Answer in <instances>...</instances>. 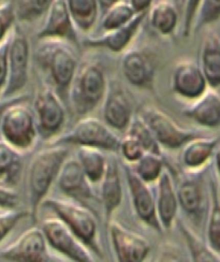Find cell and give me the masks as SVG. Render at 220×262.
<instances>
[{
  "instance_id": "4",
  "label": "cell",
  "mask_w": 220,
  "mask_h": 262,
  "mask_svg": "<svg viewBox=\"0 0 220 262\" xmlns=\"http://www.w3.org/2000/svg\"><path fill=\"white\" fill-rule=\"evenodd\" d=\"M42 207L51 210L92 252L98 257H102L98 236V224L91 210L81 202L69 198L47 199Z\"/></svg>"
},
{
  "instance_id": "21",
  "label": "cell",
  "mask_w": 220,
  "mask_h": 262,
  "mask_svg": "<svg viewBox=\"0 0 220 262\" xmlns=\"http://www.w3.org/2000/svg\"><path fill=\"white\" fill-rule=\"evenodd\" d=\"M100 195L104 209L105 222L106 225H108L113 221V215L123 201L120 165L116 157L107 158V168L100 182Z\"/></svg>"
},
{
  "instance_id": "11",
  "label": "cell",
  "mask_w": 220,
  "mask_h": 262,
  "mask_svg": "<svg viewBox=\"0 0 220 262\" xmlns=\"http://www.w3.org/2000/svg\"><path fill=\"white\" fill-rule=\"evenodd\" d=\"M41 229L50 246L72 262H96L92 250L59 218H44Z\"/></svg>"
},
{
  "instance_id": "27",
  "label": "cell",
  "mask_w": 220,
  "mask_h": 262,
  "mask_svg": "<svg viewBox=\"0 0 220 262\" xmlns=\"http://www.w3.org/2000/svg\"><path fill=\"white\" fill-rule=\"evenodd\" d=\"M23 154L0 140V183L12 188L18 183L23 171Z\"/></svg>"
},
{
  "instance_id": "45",
  "label": "cell",
  "mask_w": 220,
  "mask_h": 262,
  "mask_svg": "<svg viewBox=\"0 0 220 262\" xmlns=\"http://www.w3.org/2000/svg\"><path fill=\"white\" fill-rule=\"evenodd\" d=\"M27 98H29V97L24 94L13 97V98H2V99H0V121H2L5 111L10 105H12L13 103L23 100V99H27Z\"/></svg>"
},
{
  "instance_id": "30",
  "label": "cell",
  "mask_w": 220,
  "mask_h": 262,
  "mask_svg": "<svg viewBox=\"0 0 220 262\" xmlns=\"http://www.w3.org/2000/svg\"><path fill=\"white\" fill-rule=\"evenodd\" d=\"M180 230L188 247L192 262H220V255L183 221L180 222Z\"/></svg>"
},
{
  "instance_id": "20",
  "label": "cell",
  "mask_w": 220,
  "mask_h": 262,
  "mask_svg": "<svg viewBox=\"0 0 220 262\" xmlns=\"http://www.w3.org/2000/svg\"><path fill=\"white\" fill-rule=\"evenodd\" d=\"M147 13L138 14L129 24L122 28L105 31L102 35L94 38H87L83 41V45L90 49H103L113 53H125L138 36L143 23L147 19Z\"/></svg>"
},
{
  "instance_id": "35",
  "label": "cell",
  "mask_w": 220,
  "mask_h": 262,
  "mask_svg": "<svg viewBox=\"0 0 220 262\" xmlns=\"http://www.w3.org/2000/svg\"><path fill=\"white\" fill-rule=\"evenodd\" d=\"M125 134L135 137L145 148L146 152H153V154L161 155V146L159 145L149 127L139 115L134 117Z\"/></svg>"
},
{
  "instance_id": "43",
  "label": "cell",
  "mask_w": 220,
  "mask_h": 262,
  "mask_svg": "<svg viewBox=\"0 0 220 262\" xmlns=\"http://www.w3.org/2000/svg\"><path fill=\"white\" fill-rule=\"evenodd\" d=\"M156 262H187V259L179 247L170 244L163 247L156 259Z\"/></svg>"
},
{
  "instance_id": "29",
  "label": "cell",
  "mask_w": 220,
  "mask_h": 262,
  "mask_svg": "<svg viewBox=\"0 0 220 262\" xmlns=\"http://www.w3.org/2000/svg\"><path fill=\"white\" fill-rule=\"evenodd\" d=\"M67 5L78 30L91 32L101 12L98 0H67Z\"/></svg>"
},
{
  "instance_id": "33",
  "label": "cell",
  "mask_w": 220,
  "mask_h": 262,
  "mask_svg": "<svg viewBox=\"0 0 220 262\" xmlns=\"http://www.w3.org/2000/svg\"><path fill=\"white\" fill-rule=\"evenodd\" d=\"M137 176L147 184L157 183L166 170L162 155L146 152L138 162L131 166Z\"/></svg>"
},
{
  "instance_id": "28",
  "label": "cell",
  "mask_w": 220,
  "mask_h": 262,
  "mask_svg": "<svg viewBox=\"0 0 220 262\" xmlns=\"http://www.w3.org/2000/svg\"><path fill=\"white\" fill-rule=\"evenodd\" d=\"M75 158L80 162L88 181L93 185L100 184L107 168V157L104 151L98 148L81 146L76 150Z\"/></svg>"
},
{
  "instance_id": "41",
  "label": "cell",
  "mask_w": 220,
  "mask_h": 262,
  "mask_svg": "<svg viewBox=\"0 0 220 262\" xmlns=\"http://www.w3.org/2000/svg\"><path fill=\"white\" fill-rule=\"evenodd\" d=\"M9 45L10 37L0 43V99L6 91L9 75Z\"/></svg>"
},
{
  "instance_id": "1",
  "label": "cell",
  "mask_w": 220,
  "mask_h": 262,
  "mask_svg": "<svg viewBox=\"0 0 220 262\" xmlns=\"http://www.w3.org/2000/svg\"><path fill=\"white\" fill-rule=\"evenodd\" d=\"M35 60L46 76V84L59 95L65 105H69L70 89L80 66L74 46L62 40H39Z\"/></svg>"
},
{
  "instance_id": "39",
  "label": "cell",
  "mask_w": 220,
  "mask_h": 262,
  "mask_svg": "<svg viewBox=\"0 0 220 262\" xmlns=\"http://www.w3.org/2000/svg\"><path fill=\"white\" fill-rule=\"evenodd\" d=\"M26 217H30L29 211L0 209V243L11 233L15 226Z\"/></svg>"
},
{
  "instance_id": "8",
  "label": "cell",
  "mask_w": 220,
  "mask_h": 262,
  "mask_svg": "<svg viewBox=\"0 0 220 262\" xmlns=\"http://www.w3.org/2000/svg\"><path fill=\"white\" fill-rule=\"evenodd\" d=\"M138 115L146 123L161 148L180 149L189 141L204 136L200 131L184 128L155 105H144Z\"/></svg>"
},
{
  "instance_id": "7",
  "label": "cell",
  "mask_w": 220,
  "mask_h": 262,
  "mask_svg": "<svg viewBox=\"0 0 220 262\" xmlns=\"http://www.w3.org/2000/svg\"><path fill=\"white\" fill-rule=\"evenodd\" d=\"M59 95L44 83L37 91L32 103L39 137L47 142L57 139L67 123V108Z\"/></svg>"
},
{
  "instance_id": "13",
  "label": "cell",
  "mask_w": 220,
  "mask_h": 262,
  "mask_svg": "<svg viewBox=\"0 0 220 262\" xmlns=\"http://www.w3.org/2000/svg\"><path fill=\"white\" fill-rule=\"evenodd\" d=\"M208 90L210 85L199 61L185 58L174 64L171 74V91L176 97L191 103L199 99Z\"/></svg>"
},
{
  "instance_id": "24",
  "label": "cell",
  "mask_w": 220,
  "mask_h": 262,
  "mask_svg": "<svg viewBox=\"0 0 220 262\" xmlns=\"http://www.w3.org/2000/svg\"><path fill=\"white\" fill-rule=\"evenodd\" d=\"M183 114L193 123L204 128L220 127V94L210 89L199 99L187 105Z\"/></svg>"
},
{
  "instance_id": "44",
  "label": "cell",
  "mask_w": 220,
  "mask_h": 262,
  "mask_svg": "<svg viewBox=\"0 0 220 262\" xmlns=\"http://www.w3.org/2000/svg\"><path fill=\"white\" fill-rule=\"evenodd\" d=\"M127 2L137 14L147 13L153 5V0H127Z\"/></svg>"
},
{
  "instance_id": "5",
  "label": "cell",
  "mask_w": 220,
  "mask_h": 262,
  "mask_svg": "<svg viewBox=\"0 0 220 262\" xmlns=\"http://www.w3.org/2000/svg\"><path fill=\"white\" fill-rule=\"evenodd\" d=\"M27 101L28 98L10 105L0 121L3 140L21 154L32 149L39 137L35 114Z\"/></svg>"
},
{
  "instance_id": "32",
  "label": "cell",
  "mask_w": 220,
  "mask_h": 262,
  "mask_svg": "<svg viewBox=\"0 0 220 262\" xmlns=\"http://www.w3.org/2000/svg\"><path fill=\"white\" fill-rule=\"evenodd\" d=\"M137 15L127 0H120L102 13L101 28L103 32L122 28L129 24Z\"/></svg>"
},
{
  "instance_id": "40",
  "label": "cell",
  "mask_w": 220,
  "mask_h": 262,
  "mask_svg": "<svg viewBox=\"0 0 220 262\" xmlns=\"http://www.w3.org/2000/svg\"><path fill=\"white\" fill-rule=\"evenodd\" d=\"M184 18H183V36L188 38L192 34L193 24L201 0H183Z\"/></svg>"
},
{
  "instance_id": "2",
  "label": "cell",
  "mask_w": 220,
  "mask_h": 262,
  "mask_svg": "<svg viewBox=\"0 0 220 262\" xmlns=\"http://www.w3.org/2000/svg\"><path fill=\"white\" fill-rule=\"evenodd\" d=\"M70 157L69 146L49 145L31 159L27 173V191L29 213L34 223L38 222L39 210L48 194L57 181L59 172Z\"/></svg>"
},
{
  "instance_id": "12",
  "label": "cell",
  "mask_w": 220,
  "mask_h": 262,
  "mask_svg": "<svg viewBox=\"0 0 220 262\" xmlns=\"http://www.w3.org/2000/svg\"><path fill=\"white\" fill-rule=\"evenodd\" d=\"M204 171H185V176L181 178L179 184L176 185L180 207L195 225H200L203 222L206 209L210 206V198L206 193L203 178Z\"/></svg>"
},
{
  "instance_id": "26",
  "label": "cell",
  "mask_w": 220,
  "mask_h": 262,
  "mask_svg": "<svg viewBox=\"0 0 220 262\" xmlns=\"http://www.w3.org/2000/svg\"><path fill=\"white\" fill-rule=\"evenodd\" d=\"M179 10L174 0H159L149 9L147 20L153 31L163 37L172 36L179 25Z\"/></svg>"
},
{
  "instance_id": "18",
  "label": "cell",
  "mask_w": 220,
  "mask_h": 262,
  "mask_svg": "<svg viewBox=\"0 0 220 262\" xmlns=\"http://www.w3.org/2000/svg\"><path fill=\"white\" fill-rule=\"evenodd\" d=\"M37 38L62 40L74 47L79 45V30L70 14L67 0H55L53 3L42 27L37 32Z\"/></svg>"
},
{
  "instance_id": "42",
  "label": "cell",
  "mask_w": 220,
  "mask_h": 262,
  "mask_svg": "<svg viewBox=\"0 0 220 262\" xmlns=\"http://www.w3.org/2000/svg\"><path fill=\"white\" fill-rule=\"evenodd\" d=\"M18 205V195L10 187L0 183V209L15 210Z\"/></svg>"
},
{
  "instance_id": "15",
  "label": "cell",
  "mask_w": 220,
  "mask_h": 262,
  "mask_svg": "<svg viewBox=\"0 0 220 262\" xmlns=\"http://www.w3.org/2000/svg\"><path fill=\"white\" fill-rule=\"evenodd\" d=\"M120 69L130 85L140 90H155L157 64L149 51L128 49L122 57Z\"/></svg>"
},
{
  "instance_id": "25",
  "label": "cell",
  "mask_w": 220,
  "mask_h": 262,
  "mask_svg": "<svg viewBox=\"0 0 220 262\" xmlns=\"http://www.w3.org/2000/svg\"><path fill=\"white\" fill-rule=\"evenodd\" d=\"M200 67L210 89H220V35L214 30L207 31L201 43Z\"/></svg>"
},
{
  "instance_id": "47",
  "label": "cell",
  "mask_w": 220,
  "mask_h": 262,
  "mask_svg": "<svg viewBox=\"0 0 220 262\" xmlns=\"http://www.w3.org/2000/svg\"><path fill=\"white\" fill-rule=\"evenodd\" d=\"M214 160H215V168H216L217 176H218L219 181H220V143L216 148L215 155H214Z\"/></svg>"
},
{
  "instance_id": "3",
  "label": "cell",
  "mask_w": 220,
  "mask_h": 262,
  "mask_svg": "<svg viewBox=\"0 0 220 262\" xmlns=\"http://www.w3.org/2000/svg\"><path fill=\"white\" fill-rule=\"evenodd\" d=\"M108 83L100 61L88 58L80 62L69 94V106L79 119L90 115L103 102Z\"/></svg>"
},
{
  "instance_id": "19",
  "label": "cell",
  "mask_w": 220,
  "mask_h": 262,
  "mask_svg": "<svg viewBox=\"0 0 220 262\" xmlns=\"http://www.w3.org/2000/svg\"><path fill=\"white\" fill-rule=\"evenodd\" d=\"M56 182L58 188L69 199L81 203L96 199L93 184L86 178L76 158L69 157L65 160Z\"/></svg>"
},
{
  "instance_id": "10",
  "label": "cell",
  "mask_w": 220,
  "mask_h": 262,
  "mask_svg": "<svg viewBox=\"0 0 220 262\" xmlns=\"http://www.w3.org/2000/svg\"><path fill=\"white\" fill-rule=\"evenodd\" d=\"M51 246L41 228H30L0 252L10 262H62L51 253Z\"/></svg>"
},
{
  "instance_id": "22",
  "label": "cell",
  "mask_w": 220,
  "mask_h": 262,
  "mask_svg": "<svg viewBox=\"0 0 220 262\" xmlns=\"http://www.w3.org/2000/svg\"><path fill=\"white\" fill-rule=\"evenodd\" d=\"M180 201L172 174L169 170H164L157 182L156 209L158 220L163 230H169L174 225L179 213Z\"/></svg>"
},
{
  "instance_id": "48",
  "label": "cell",
  "mask_w": 220,
  "mask_h": 262,
  "mask_svg": "<svg viewBox=\"0 0 220 262\" xmlns=\"http://www.w3.org/2000/svg\"><path fill=\"white\" fill-rule=\"evenodd\" d=\"M3 2H5V0H0V3H3Z\"/></svg>"
},
{
  "instance_id": "31",
  "label": "cell",
  "mask_w": 220,
  "mask_h": 262,
  "mask_svg": "<svg viewBox=\"0 0 220 262\" xmlns=\"http://www.w3.org/2000/svg\"><path fill=\"white\" fill-rule=\"evenodd\" d=\"M206 237L207 244L220 255V195L214 181H211L210 185V206L207 212Z\"/></svg>"
},
{
  "instance_id": "16",
  "label": "cell",
  "mask_w": 220,
  "mask_h": 262,
  "mask_svg": "<svg viewBox=\"0 0 220 262\" xmlns=\"http://www.w3.org/2000/svg\"><path fill=\"white\" fill-rule=\"evenodd\" d=\"M107 227L116 262H145L151 249L146 237L115 221Z\"/></svg>"
},
{
  "instance_id": "6",
  "label": "cell",
  "mask_w": 220,
  "mask_h": 262,
  "mask_svg": "<svg viewBox=\"0 0 220 262\" xmlns=\"http://www.w3.org/2000/svg\"><path fill=\"white\" fill-rule=\"evenodd\" d=\"M119 142L120 139L116 136L114 130L104 122L96 117L86 116L80 118L67 134H62L57 139L50 142L49 145L84 146L117 152Z\"/></svg>"
},
{
  "instance_id": "17",
  "label": "cell",
  "mask_w": 220,
  "mask_h": 262,
  "mask_svg": "<svg viewBox=\"0 0 220 262\" xmlns=\"http://www.w3.org/2000/svg\"><path fill=\"white\" fill-rule=\"evenodd\" d=\"M102 114L104 123L109 128L125 133L135 117L131 97L117 81L108 83L107 93L102 102Z\"/></svg>"
},
{
  "instance_id": "46",
  "label": "cell",
  "mask_w": 220,
  "mask_h": 262,
  "mask_svg": "<svg viewBox=\"0 0 220 262\" xmlns=\"http://www.w3.org/2000/svg\"><path fill=\"white\" fill-rule=\"evenodd\" d=\"M119 2L120 0H98L99 6H100L101 13H104L108 8H111L113 5H115Z\"/></svg>"
},
{
  "instance_id": "37",
  "label": "cell",
  "mask_w": 220,
  "mask_h": 262,
  "mask_svg": "<svg viewBox=\"0 0 220 262\" xmlns=\"http://www.w3.org/2000/svg\"><path fill=\"white\" fill-rule=\"evenodd\" d=\"M118 152L125 163L132 166L146 154V150L135 137L125 134L120 139Z\"/></svg>"
},
{
  "instance_id": "23",
  "label": "cell",
  "mask_w": 220,
  "mask_h": 262,
  "mask_svg": "<svg viewBox=\"0 0 220 262\" xmlns=\"http://www.w3.org/2000/svg\"><path fill=\"white\" fill-rule=\"evenodd\" d=\"M220 139L202 136L189 141L181 154L182 167L186 172H200L205 170L208 162L214 157Z\"/></svg>"
},
{
  "instance_id": "49",
  "label": "cell",
  "mask_w": 220,
  "mask_h": 262,
  "mask_svg": "<svg viewBox=\"0 0 220 262\" xmlns=\"http://www.w3.org/2000/svg\"><path fill=\"white\" fill-rule=\"evenodd\" d=\"M182 2H183V0H182Z\"/></svg>"
},
{
  "instance_id": "14",
  "label": "cell",
  "mask_w": 220,
  "mask_h": 262,
  "mask_svg": "<svg viewBox=\"0 0 220 262\" xmlns=\"http://www.w3.org/2000/svg\"><path fill=\"white\" fill-rule=\"evenodd\" d=\"M124 176L126 178L130 192L131 203L136 215L141 222L157 232H162L156 209V198L149 187V184L143 182L128 163H122Z\"/></svg>"
},
{
  "instance_id": "34",
  "label": "cell",
  "mask_w": 220,
  "mask_h": 262,
  "mask_svg": "<svg viewBox=\"0 0 220 262\" xmlns=\"http://www.w3.org/2000/svg\"><path fill=\"white\" fill-rule=\"evenodd\" d=\"M55 0H15V13L17 19L32 23L46 16Z\"/></svg>"
},
{
  "instance_id": "38",
  "label": "cell",
  "mask_w": 220,
  "mask_h": 262,
  "mask_svg": "<svg viewBox=\"0 0 220 262\" xmlns=\"http://www.w3.org/2000/svg\"><path fill=\"white\" fill-rule=\"evenodd\" d=\"M16 19L14 3L11 0H5L0 3V43L10 37L11 32L15 27Z\"/></svg>"
},
{
  "instance_id": "9",
  "label": "cell",
  "mask_w": 220,
  "mask_h": 262,
  "mask_svg": "<svg viewBox=\"0 0 220 262\" xmlns=\"http://www.w3.org/2000/svg\"><path fill=\"white\" fill-rule=\"evenodd\" d=\"M30 43L25 32L15 25L10 35L9 75L3 98H13L21 95L29 80Z\"/></svg>"
},
{
  "instance_id": "36",
  "label": "cell",
  "mask_w": 220,
  "mask_h": 262,
  "mask_svg": "<svg viewBox=\"0 0 220 262\" xmlns=\"http://www.w3.org/2000/svg\"><path fill=\"white\" fill-rule=\"evenodd\" d=\"M220 19V0H201L192 32H199L203 28L213 25Z\"/></svg>"
}]
</instances>
